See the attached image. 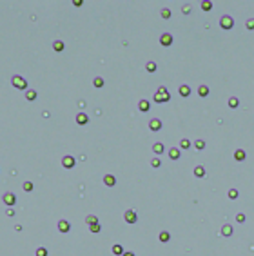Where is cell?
Wrapping results in <instances>:
<instances>
[{
  "instance_id": "1",
  "label": "cell",
  "mask_w": 254,
  "mask_h": 256,
  "mask_svg": "<svg viewBox=\"0 0 254 256\" xmlns=\"http://www.w3.org/2000/svg\"><path fill=\"white\" fill-rule=\"evenodd\" d=\"M171 98V95H169V91L162 85L160 89H158L156 93H154V96H153V100L156 102V104H162V102H167V100Z\"/></svg>"
},
{
  "instance_id": "2",
  "label": "cell",
  "mask_w": 254,
  "mask_h": 256,
  "mask_svg": "<svg viewBox=\"0 0 254 256\" xmlns=\"http://www.w3.org/2000/svg\"><path fill=\"white\" fill-rule=\"evenodd\" d=\"M11 84H13L17 89H27V80L22 78L20 75H15V77L11 78Z\"/></svg>"
},
{
  "instance_id": "3",
  "label": "cell",
  "mask_w": 254,
  "mask_h": 256,
  "mask_svg": "<svg viewBox=\"0 0 254 256\" xmlns=\"http://www.w3.org/2000/svg\"><path fill=\"white\" fill-rule=\"evenodd\" d=\"M220 26H221V29H233L234 27V20H233V17H229V15H223L221 20H220Z\"/></svg>"
},
{
  "instance_id": "4",
  "label": "cell",
  "mask_w": 254,
  "mask_h": 256,
  "mask_svg": "<svg viewBox=\"0 0 254 256\" xmlns=\"http://www.w3.org/2000/svg\"><path fill=\"white\" fill-rule=\"evenodd\" d=\"M123 220H125L127 223H136L138 216H136V213H135L133 209H127V211L123 213Z\"/></svg>"
},
{
  "instance_id": "5",
  "label": "cell",
  "mask_w": 254,
  "mask_h": 256,
  "mask_svg": "<svg viewBox=\"0 0 254 256\" xmlns=\"http://www.w3.org/2000/svg\"><path fill=\"white\" fill-rule=\"evenodd\" d=\"M2 200H4V203H6L7 207H13V205L17 203V196H15L13 193H6V195L2 196Z\"/></svg>"
},
{
  "instance_id": "6",
  "label": "cell",
  "mask_w": 254,
  "mask_h": 256,
  "mask_svg": "<svg viewBox=\"0 0 254 256\" xmlns=\"http://www.w3.org/2000/svg\"><path fill=\"white\" fill-rule=\"evenodd\" d=\"M62 165H64L65 169H73V167H75V158L69 156V155H67V156H64V158H62Z\"/></svg>"
},
{
  "instance_id": "7",
  "label": "cell",
  "mask_w": 254,
  "mask_h": 256,
  "mask_svg": "<svg viewBox=\"0 0 254 256\" xmlns=\"http://www.w3.org/2000/svg\"><path fill=\"white\" fill-rule=\"evenodd\" d=\"M160 44H162V45H165V47H169V45L173 44V35H169V33H163V35L160 37Z\"/></svg>"
},
{
  "instance_id": "8",
  "label": "cell",
  "mask_w": 254,
  "mask_h": 256,
  "mask_svg": "<svg viewBox=\"0 0 254 256\" xmlns=\"http://www.w3.org/2000/svg\"><path fill=\"white\" fill-rule=\"evenodd\" d=\"M58 231L60 233H69L71 231V223L67 220H60L58 222Z\"/></svg>"
},
{
  "instance_id": "9",
  "label": "cell",
  "mask_w": 254,
  "mask_h": 256,
  "mask_svg": "<svg viewBox=\"0 0 254 256\" xmlns=\"http://www.w3.org/2000/svg\"><path fill=\"white\" fill-rule=\"evenodd\" d=\"M149 129H151V131H160V129H162V122L158 118L149 120Z\"/></svg>"
},
{
  "instance_id": "10",
  "label": "cell",
  "mask_w": 254,
  "mask_h": 256,
  "mask_svg": "<svg viewBox=\"0 0 254 256\" xmlns=\"http://www.w3.org/2000/svg\"><path fill=\"white\" fill-rule=\"evenodd\" d=\"M104 183H105L107 187H113V185L116 183V178L113 176V175H105V176H104Z\"/></svg>"
},
{
  "instance_id": "11",
  "label": "cell",
  "mask_w": 254,
  "mask_h": 256,
  "mask_svg": "<svg viewBox=\"0 0 254 256\" xmlns=\"http://www.w3.org/2000/svg\"><path fill=\"white\" fill-rule=\"evenodd\" d=\"M87 122H89V118H87L85 113H78V115H76V124H78V125H85Z\"/></svg>"
},
{
  "instance_id": "12",
  "label": "cell",
  "mask_w": 254,
  "mask_h": 256,
  "mask_svg": "<svg viewBox=\"0 0 254 256\" xmlns=\"http://www.w3.org/2000/svg\"><path fill=\"white\" fill-rule=\"evenodd\" d=\"M221 234L225 238H229L231 234H233V225H229V223H225L223 227H221Z\"/></svg>"
},
{
  "instance_id": "13",
  "label": "cell",
  "mask_w": 254,
  "mask_h": 256,
  "mask_svg": "<svg viewBox=\"0 0 254 256\" xmlns=\"http://www.w3.org/2000/svg\"><path fill=\"white\" fill-rule=\"evenodd\" d=\"M194 176L196 178H203L205 176V167H203V165H196L194 167Z\"/></svg>"
},
{
  "instance_id": "14",
  "label": "cell",
  "mask_w": 254,
  "mask_h": 256,
  "mask_svg": "<svg viewBox=\"0 0 254 256\" xmlns=\"http://www.w3.org/2000/svg\"><path fill=\"white\" fill-rule=\"evenodd\" d=\"M245 156H247V155H245V151H243V149L234 151V160H238V162H243V160H245Z\"/></svg>"
},
{
  "instance_id": "15",
  "label": "cell",
  "mask_w": 254,
  "mask_h": 256,
  "mask_svg": "<svg viewBox=\"0 0 254 256\" xmlns=\"http://www.w3.org/2000/svg\"><path fill=\"white\" fill-rule=\"evenodd\" d=\"M37 96H38V95H37V91H35V89H27V91H25V98L29 100V102L37 100Z\"/></svg>"
},
{
  "instance_id": "16",
  "label": "cell",
  "mask_w": 254,
  "mask_h": 256,
  "mask_svg": "<svg viewBox=\"0 0 254 256\" xmlns=\"http://www.w3.org/2000/svg\"><path fill=\"white\" fill-rule=\"evenodd\" d=\"M138 107H140L142 113H147V111H149V102H147V100H140V102H138Z\"/></svg>"
},
{
  "instance_id": "17",
  "label": "cell",
  "mask_w": 254,
  "mask_h": 256,
  "mask_svg": "<svg viewBox=\"0 0 254 256\" xmlns=\"http://www.w3.org/2000/svg\"><path fill=\"white\" fill-rule=\"evenodd\" d=\"M111 251H113V254H116V256H122L123 253H125V251H123V247H122V245H118V243H115V245H113V249H111Z\"/></svg>"
},
{
  "instance_id": "18",
  "label": "cell",
  "mask_w": 254,
  "mask_h": 256,
  "mask_svg": "<svg viewBox=\"0 0 254 256\" xmlns=\"http://www.w3.org/2000/svg\"><path fill=\"white\" fill-rule=\"evenodd\" d=\"M180 149H176V147H173V149H169V156H171V160H178L180 158Z\"/></svg>"
},
{
  "instance_id": "19",
  "label": "cell",
  "mask_w": 254,
  "mask_h": 256,
  "mask_svg": "<svg viewBox=\"0 0 254 256\" xmlns=\"http://www.w3.org/2000/svg\"><path fill=\"white\" fill-rule=\"evenodd\" d=\"M189 95H191V87H189V85H182V87H180V96L185 98V96H189Z\"/></svg>"
},
{
  "instance_id": "20",
  "label": "cell",
  "mask_w": 254,
  "mask_h": 256,
  "mask_svg": "<svg viewBox=\"0 0 254 256\" xmlns=\"http://www.w3.org/2000/svg\"><path fill=\"white\" fill-rule=\"evenodd\" d=\"M53 49H55L57 53L64 51V42H62V40H55V42H53Z\"/></svg>"
},
{
  "instance_id": "21",
  "label": "cell",
  "mask_w": 254,
  "mask_h": 256,
  "mask_svg": "<svg viewBox=\"0 0 254 256\" xmlns=\"http://www.w3.org/2000/svg\"><path fill=\"white\" fill-rule=\"evenodd\" d=\"M169 240H171V234H169L167 231H162V233H160V242H162V243H167Z\"/></svg>"
},
{
  "instance_id": "22",
  "label": "cell",
  "mask_w": 254,
  "mask_h": 256,
  "mask_svg": "<svg viewBox=\"0 0 254 256\" xmlns=\"http://www.w3.org/2000/svg\"><path fill=\"white\" fill-rule=\"evenodd\" d=\"M198 95L205 98V96L209 95V87H207V85H200V89H198Z\"/></svg>"
},
{
  "instance_id": "23",
  "label": "cell",
  "mask_w": 254,
  "mask_h": 256,
  "mask_svg": "<svg viewBox=\"0 0 254 256\" xmlns=\"http://www.w3.org/2000/svg\"><path fill=\"white\" fill-rule=\"evenodd\" d=\"M153 151H154L156 155H162V153H163V144H160V142L154 144V145H153Z\"/></svg>"
},
{
  "instance_id": "24",
  "label": "cell",
  "mask_w": 254,
  "mask_h": 256,
  "mask_svg": "<svg viewBox=\"0 0 254 256\" xmlns=\"http://www.w3.org/2000/svg\"><path fill=\"white\" fill-rule=\"evenodd\" d=\"M180 147H182V149H189V147H191V142H189L187 138H182V140H180Z\"/></svg>"
},
{
  "instance_id": "25",
  "label": "cell",
  "mask_w": 254,
  "mask_h": 256,
  "mask_svg": "<svg viewBox=\"0 0 254 256\" xmlns=\"http://www.w3.org/2000/svg\"><path fill=\"white\" fill-rule=\"evenodd\" d=\"M22 189L27 191V193H31V191H33V182H24V183H22Z\"/></svg>"
},
{
  "instance_id": "26",
  "label": "cell",
  "mask_w": 254,
  "mask_h": 256,
  "mask_svg": "<svg viewBox=\"0 0 254 256\" xmlns=\"http://www.w3.org/2000/svg\"><path fill=\"white\" fill-rule=\"evenodd\" d=\"M156 64H154V62H147V65H145V69H147V71H149V73H154V71H156Z\"/></svg>"
},
{
  "instance_id": "27",
  "label": "cell",
  "mask_w": 254,
  "mask_h": 256,
  "mask_svg": "<svg viewBox=\"0 0 254 256\" xmlns=\"http://www.w3.org/2000/svg\"><path fill=\"white\" fill-rule=\"evenodd\" d=\"M194 147L198 149V151L205 149V142H203V140H196V142H194Z\"/></svg>"
},
{
  "instance_id": "28",
  "label": "cell",
  "mask_w": 254,
  "mask_h": 256,
  "mask_svg": "<svg viewBox=\"0 0 254 256\" xmlns=\"http://www.w3.org/2000/svg\"><path fill=\"white\" fill-rule=\"evenodd\" d=\"M93 85H95V87H104V78L96 77V78L93 80Z\"/></svg>"
},
{
  "instance_id": "29",
  "label": "cell",
  "mask_w": 254,
  "mask_h": 256,
  "mask_svg": "<svg viewBox=\"0 0 254 256\" xmlns=\"http://www.w3.org/2000/svg\"><path fill=\"white\" fill-rule=\"evenodd\" d=\"M89 231L91 233H100L102 227H100V223H93V225H89Z\"/></svg>"
},
{
  "instance_id": "30",
  "label": "cell",
  "mask_w": 254,
  "mask_h": 256,
  "mask_svg": "<svg viewBox=\"0 0 254 256\" xmlns=\"http://www.w3.org/2000/svg\"><path fill=\"white\" fill-rule=\"evenodd\" d=\"M238 104H240V102H238V98H236V96H233V98H229V107H233V109H236V107H238Z\"/></svg>"
},
{
  "instance_id": "31",
  "label": "cell",
  "mask_w": 254,
  "mask_h": 256,
  "mask_svg": "<svg viewBox=\"0 0 254 256\" xmlns=\"http://www.w3.org/2000/svg\"><path fill=\"white\" fill-rule=\"evenodd\" d=\"M201 9H203V11H211V9H213V4L205 0V2H201Z\"/></svg>"
},
{
  "instance_id": "32",
  "label": "cell",
  "mask_w": 254,
  "mask_h": 256,
  "mask_svg": "<svg viewBox=\"0 0 254 256\" xmlns=\"http://www.w3.org/2000/svg\"><path fill=\"white\" fill-rule=\"evenodd\" d=\"M85 222H87L89 225H93V223H98V218H96V216H93V215H89V216L85 218Z\"/></svg>"
},
{
  "instance_id": "33",
  "label": "cell",
  "mask_w": 254,
  "mask_h": 256,
  "mask_svg": "<svg viewBox=\"0 0 254 256\" xmlns=\"http://www.w3.org/2000/svg\"><path fill=\"white\" fill-rule=\"evenodd\" d=\"M227 196L231 198V200H236V198H238V191H236V189H229Z\"/></svg>"
},
{
  "instance_id": "34",
  "label": "cell",
  "mask_w": 254,
  "mask_h": 256,
  "mask_svg": "<svg viewBox=\"0 0 254 256\" xmlns=\"http://www.w3.org/2000/svg\"><path fill=\"white\" fill-rule=\"evenodd\" d=\"M35 254H37V256H47V249H45V247H38Z\"/></svg>"
},
{
  "instance_id": "35",
  "label": "cell",
  "mask_w": 254,
  "mask_h": 256,
  "mask_svg": "<svg viewBox=\"0 0 254 256\" xmlns=\"http://www.w3.org/2000/svg\"><path fill=\"white\" fill-rule=\"evenodd\" d=\"M162 17H163V18H171V9L163 7V9H162Z\"/></svg>"
},
{
  "instance_id": "36",
  "label": "cell",
  "mask_w": 254,
  "mask_h": 256,
  "mask_svg": "<svg viewBox=\"0 0 254 256\" xmlns=\"http://www.w3.org/2000/svg\"><path fill=\"white\" fill-rule=\"evenodd\" d=\"M236 222H240V223H243V222H245V215H243V213H240V215H236Z\"/></svg>"
},
{
  "instance_id": "37",
  "label": "cell",
  "mask_w": 254,
  "mask_h": 256,
  "mask_svg": "<svg viewBox=\"0 0 254 256\" xmlns=\"http://www.w3.org/2000/svg\"><path fill=\"white\" fill-rule=\"evenodd\" d=\"M245 26H247V29H254V18H249Z\"/></svg>"
},
{
  "instance_id": "38",
  "label": "cell",
  "mask_w": 254,
  "mask_h": 256,
  "mask_svg": "<svg viewBox=\"0 0 254 256\" xmlns=\"http://www.w3.org/2000/svg\"><path fill=\"white\" fill-rule=\"evenodd\" d=\"M151 165H153V167H160V165H162V162H160L158 158H153V162H151Z\"/></svg>"
},
{
  "instance_id": "39",
  "label": "cell",
  "mask_w": 254,
  "mask_h": 256,
  "mask_svg": "<svg viewBox=\"0 0 254 256\" xmlns=\"http://www.w3.org/2000/svg\"><path fill=\"white\" fill-rule=\"evenodd\" d=\"M182 11L187 15V13H191V6H185V7H182Z\"/></svg>"
},
{
  "instance_id": "40",
  "label": "cell",
  "mask_w": 254,
  "mask_h": 256,
  "mask_svg": "<svg viewBox=\"0 0 254 256\" xmlns=\"http://www.w3.org/2000/svg\"><path fill=\"white\" fill-rule=\"evenodd\" d=\"M6 215H7V216H15V211H13V209H11V207H9V209H7V211H6Z\"/></svg>"
},
{
  "instance_id": "41",
  "label": "cell",
  "mask_w": 254,
  "mask_h": 256,
  "mask_svg": "<svg viewBox=\"0 0 254 256\" xmlns=\"http://www.w3.org/2000/svg\"><path fill=\"white\" fill-rule=\"evenodd\" d=\"M122 256H135V253H131V251H125Z\"/></svg>"
}]
</instances>
